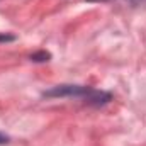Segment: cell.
Listing matches in <instances>:
<instances>
[{"label":"cell","mask_w":146,"mask_h":146,"mask_svg":"<svg viewBox=\"0 0 146 146\" xmlns=\"http://www.w3.org/2000/svg\"><path fill=\"white\" fill-rule=\"evenodd\" d=\"M42 97L46 99H60V97H70V99H78L88 106L94 107H102L106 104H109L112 100V94L106 90H97L92 87H85V85H72V83H65V85H56L49 90H46L42 94Z\"/></svg>","instance_id":"1"},{"label":"cell","mask_w":146,"mask_h":146,"mask_svg":"<svg viewBox=\"0 0 146 146\" xmlns=\"http://www.w3.org/2000/svg\"><path fill=\"white\" fill-rule=\"evenodd\" d=\"M49 58H51V54L48 53V51H37V53H34L33 56H31V60L33 61H36V63H44V61H49Z\"/></svg>","instance_id":"2"},{"label":"cell","mask_w":146,"mask_h":146,"mask_svg":"<svg viewBox=\"0 0 146 146\" xmlns=\"http://www.w3.org/2000/svg\"><path fill=\"white\" fill-rule=\"evenodd\" d=\"M15 36L14 34H7V33H0V42H10V41H14Z\"/></svg>","instance_id":"3"},{"label":"cell","mask_w":146,"mask_h":146,"mask_svg":"<svg viewBox=\"0 0 146 146\" xmlns=\"http://www.w3.org/2000/svg\"><path fill=\"white\" fill-rule=\"evenodd\" d=\"M9 143V136H5L3 133H0V145H7Z\"/></svg>","instance_id":"4"},{"label":"cell","mask_w":146,"mask_h":146,"mask_svg":"<svg viewBox=\"0 0 146 146\" xmlns=\"http://www.w3.org/2000/svg\"><path fill=\"white\" fill-rule=\"evenodd\" d=\"M129 3H133V5H143V3H146V0H127Z\"/></svg>","instance_id":"5"}]
</instances>
